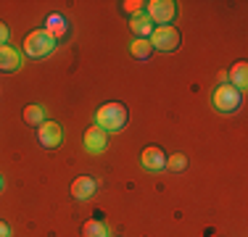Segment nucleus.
Listing matches in <instances>:
<instances>
[{
	"mask_svg": "<svg viewBox=\"0 0 248 237\" xmlns=\"http://www.w3.org/2000/svg\"><path fill=\"white\" fill-rule=\"evenodd\" d=\"M3 187H5V182H3V174H0V193H3Z\"/></svg>",
	"mask_w": 248,
	"mask_h": 237,
	"instance_id": "nucleus-21",
	"label": "nucleus"
},
{
	"mask_svg": "<svg viewBox=\"0 0 248 237\" xmlns=\"http://www.w3.org/2000/svg\"><path fill=\"white\" fill-rule=\"evenodd\" d=\"M129 121V111L124 103H103L100 108L95 111V127H100L103 132H122Z\"/></svg>",
	"mask_w": 248,
	"mask_h": 237,
	"instance_id": "nucleus-1",
	"label": "nucleus"
},
{
	"mask_svg": "<svg viewBox=\"0 0 248 237\" xmlns=\"http://www.w3.org/2000/svg\"><path fill=\"white\" fill-rule=\"evenodd\" d=\"M37 142L43 148H58L63 142V129L56 121H45L37 127Z\"/></svg>",
	"mask_w": 248,
	"mask_h": 237,
	"instance_id": "nucleus-9",
	"label": "nucleus"
},
{
	"mask_svg": "<svg viewBox=\"0 0 248 237\" xmlns=\"http://www.w3.org/2000/svg\"><path fill=\"white\" fill-rule=\"evenodd\" d=\"M82 237H111V227L103 219H87L82 224Z\"/></svg>",
	"mask_w": 248,
	"mask_h": 237,
	"instance_id": "nucleus-14",
	"label": "nucleus"
},
{
	"mask_svg": "<svg viewBox=\"0 0 248 237\" xmlns=\"http://www.w3.org/2000/svg\"><path fill=\"white\" fill-rule=\"evenodd\" d=\"M24 66V53L14 45H0V71L3 74H14Z\"/></svg>",
	"mask_w": 248,
	"mask_h": 237,
	"instance_id": "nucleus-7",
	"label": "nucleus"
},
{
	"mask_svg": "<svg viewBox=\"0 0 248 237\" xmlns=\"http://www.w3.org/2000/svg\"><path fill=\"white\" fill-rule=\"evenodd\" d=\"M227 85H232L238 92H246V87H248V63L246 61H238V63H232L227 71Z\"/></svg>",
	"mask_w": 248,
	"mask_h": 237,
	"instance_id": "nucleus-12",
	"label": "nucleus"
},
{
	"mask_svg": "<svg viewBox=\"0 0 248 237\" xmlns=\"http://www.w3.org/2000/svg\"><path fill=\"white\" fill-rule=\"evenodd\" d=\"M24 121L29 124V127H40V124H45V121H48V108L40 105V103L27 105V108H24Z\"/></svg>",
	"mask_w": 248,
	"mask_h": 237,
	"instance_id": "nucleus-15",
	"label": "nucleus"
},
{
	"mask_svg": "<svg viewBox=\"0 0 248 237\" xmlns=\"http://www.w3.org/2000/svg\"><path fill=\"white\" fill-rule=\"evenodd\" d=\"M45 32L50 34L53 40H66L69 32H72V27H69V19L63 14H50L48 19H45Z\"/></svg>",
	"mask_w": 248,
	"mask_h": 237,
	"instance_id": "nucleus-10",
	"label": "nucleus"
},
{
	"mask_svg": "<svg viewBox=\"0 0 248 237\" xmlns=\"http://www.w3.org/2000/svg\"><path fill=\"white\" fill-rule=\"evenodd\" d=\"M151 47L153 50H161V53H174L180 47V32L169 24V27H156L151 34Z\"/></svg>",
	"mask_w": 248,
	"mask_h": 237,
	"instance_id": "nucleus-5",
	"label": "nucleus"
},
{
	"mask_svg": "<svg viewBox=\"0 0 248 237\" xmlns=\"http://www.w3.org/2000/svg\"><path fill=\"white\" fill-rule=\"evenodd\" d=\"M129 29H132V34L135 37H140V40H148L151 34H153V24H151V19L145 14H138V16H132L129 19Z\"/></svg>",
	"mask_w": 248,
	"mask_h": 237,
	"instance_id": "nucleus-13",
	"label": "nucleus"
},
{
	"mask_svg": "<svg viewBox=\"0 0 248 237\" xmlns=\"http://www.w3.org/2000/svg\"><path fill=\"white\" fill-rule=\"evenodd\" d=\"M82 145H85L87 153H103L108 148V132H103L100 127H87L85 134H82Z\"/></svg>",
	"mask_w": 248,
	"mask_h": 237,
	"instance_id": "nucleus-8",
	"label": "nucleus"
},
{
	"mask_svg": "<svg viewBox=\"0 0 248 237\" xmlns=\"http://www.w3.org/2000/svg\"><path fill=\"white\" fill-rule=\"evenodd\" d=\"M129 53H132V56L138 58V61H148L151 53H153L151 40H140V37H135L132 43H129Z\"/></svg>",
	"mask_w": 248,
	"mask_h": 237,
	"instance_id": "nucleus-16",
	"label": "nucleus"
},
{
	"mask_svg": "<svg viewBox=\"0 0 248 237\" xmlns=\"http://www.w3.org/2000/svg\"><path fill=\"white\" fill-rule=\"evenodd\" d=\"M145 5H148V0H124L122 8H124V14H129V19H132V16H138V14H145Z\"/></svg>",
	"mask_w": 248,
	"mask_h": 237,
	"instance_id": "nucleus-18",
	"label": "nucleus"
},
{
	"mask_svg": "<svg viewBox=\"0 0 248 237\" xmlns=\"http://www.w3.org/2000/svg\"><path fill=\"white\" fill-rule=\"evenodd\" d=\"M53 50H56V40H53L43 27L29 32L24 37V56L27 58H48Z\"/></svg>",
	"mask_w": 248,
	"mask_h": 237,
	"instance_id": "nucleus-2",
	"label": "nucleus"
},
{
	"mask_svg": "<svg viewBox=\"0 0 248 237\" xmlns=\"http://www.w3.org/2000/svg\"><path fill=\"white\" fill-rule=\"evenodd\" d=\"M0 237H11V227H8V222H3V219H0Z\"/></svg>",
	"mask_w": 248,
	"mask_h": 237,
	"instance_id": "nucleus-20",
	"label": "nucleus"
},
{
	"mask_svg": "<svg viewBox=\"0 0 248 237\" xmlns=\"http://www.w3.org/2000/svg\"><path fill=\"white\" fill-rule=\"evenodd\" d=\"M211 105H214L219 114H235V111L243 105V92H238L232 85H219L211 92Z\"/></svg>",
	"mask_w": 248,
	"mask_h": 237,
	"instance_id": "nucleus-3",
	"label": "nucleus"
},
{
	"mask_svg": "<svg viewBox=\"0 0 248 237\" xmlns=\"http://www.w3.org/2000/svg\"><path fill=\"white\" fill-rule=\"evenodd\" d=\"M145 16L151 19L153 27H169L177 19V3L174 0H148Z\"/></svg>",
	"mask_w": 248,
	"mask_h": 237,
	"instance_id": "nucleus-4",
	"label": "nucleus"
},
{
	"mask_svg": "<svg viewBox=\"0 0 248 237\" xmlns=\"http://www.w3.org/2000/svg\"><path fill=\"white\" fill-rule=\"evenodd\" d=\"M95 190H98V182L93 179V177H87V174L77 177V179L72 182V195L77 200H90L93 195H95Z\"/></svg>",
	"mask_w": 248,
	"mask_h": 237,
	"instance_id": "nucleus-11",
	"label": "nucleus"
},
{
	"mask_svg": "<svg viewBox=\"0 0 248 237\" xmlns=\"http://www.w3.org/2000/svg\"><path fill=\"white\" fill-rule=\"evenodd\" d=\"M167 169L174 171V174L185 171L187 169V156L185 153H172V156H167Z\"/></svg>",
	"mask_w": 248,
	"mask_h": 237,
	"instance_id": "nucleus-17",
	"label": "nucleus"
},
{
	"mask_svg": "<svg viewBox=\"0 0 248 237\" xmlns=\"http://www.w3.org/2000/svg\"><path fill=\"white\" fill-rule=\"evenodd\" d=\"M140 163L148 171H164L167 169V150L158 145H145L140 153Z\"/></svg>",
	"mask_w": 248,
	"mask_h": 237,
	"instance_id": "nucleus-6",
	"label": "nucleus"
},
{
	"mask_svg": "<svg viewBox=\"0 0 248 237\" xmlns=\"http://www.w3.org/2000/svg\"><path fill=\"white\" fill-rule=\"evenodd\" d=\"M8 37H11V29L0 21V45H8Z\"/></svg>",
	"mask_w": 248,
	"mask_h": 237,
	"instance_id": "nucleus-19",
	"label": "nucleus"
}]
</instances>
